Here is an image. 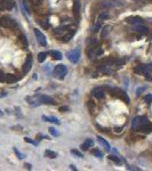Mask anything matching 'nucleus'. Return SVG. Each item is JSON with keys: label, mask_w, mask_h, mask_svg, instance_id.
Wrapping results in <instances>:
<instances>
[{"label": "nucleus", "mask_w": 152, "mask_h": 171, "mask_svg": "<svg viewBox=\"0 0 152 171\" xmlns=\"http://www.w3.org/2000/svg\"><path fill=\"white\" fill-rule=\"evenodd\" d=\"M131 129L134 131H142V132H151L152 124L145 116H136L131 121Z\"/></svg>", "instance_id": "1"}, {"label": "nucleus", "mask_w": 152, "mask_h": 171, "mask_svg": "<svg viewBox=\"0 0 152 171\" xmlns=\"http://www.w3.org/2000/svg\"><path fill=\"white\" fill-rule=\"evenodd\" d=\"M135 73H140V74L145 75L146 79L151 80L152 79V64H148V65H140L136 68H134Z\"/></svg>", "instance_id": "2"}, {"label": "nucleus", "mask_w": 152, "mask_h": 171, "mask_svg": "<svg viewBox=\"0 0 152 171\" xmlns=\"http://www.w3.org/2000/svg\"><path fill=\"white\" fill-rule=\"evenodd\" d=\"M68 73V68L65 65L63 64H59V65H56L55 68H54V71H53V75H54V78H56V79H63L65 75Z\"/></svg>", "instance_id": "3"}, {"label": "nucleus", "mask_w": 152, "mask_h": 171, "mask_svg": "<svg viewBox=\"0 0 152 171\" xmlns=\"http://www.w3.org/2000/svg\"><path fill=\"white\" fill-rule=\"evenodd\" d=\"M87 54H88L89 58H95V57H98L103 54V49L98 45L89 46V49L87 50Z\"/></svg>", "instance_id": "4"}, {"label": "nucleus", "mask_w": 152, "mask_h": 171, "mask_svg": "<svg viewBox=\"0 0 152 171\" xmlns=\"http://www.w3.org/2000/svg\"><path fill=\"white\" fill-rule=\"evenodd\" d=\"M0 24H1V26L7 28V29H14L15 26H16L15 20H13V18L9 17V16H2V17L0 18Z\"/></svg>", "instance_id": "5"}, {"label": "nucleus", "mask_w": 152, "mask_h": 171, "mask_svg": "<svg viewBox=\"0 0 152 171\" xmlns=\"http://www.w3.org/2000/svg\"><path fill=\"white\" fill-rule=\"evenodd\" d=\"M68 58L71 63H78V60L80 58V49L79 48H74L72 50L68 52Z\"/></svg>", "instance_id": "6"}, {"label": "nucleus", "mask_w": 152, "mask_h": 171, "mask_svg": "<svg viewBox=\"0 0 152 171\" xmlns=\"http://www.w3.org/2000/svg\"><path fill=\"white\" fill-rule=\"evenodd\" d=\"M92 94H93V96L95 98H97V99H102V98H104L105 96V89L103 88V87H95L94 89L92 90Z\"/></svg>", "instance_id": "7"}, {"label": "nucleus", "mask_w": 152, "mask_h": 171, "mask_svg": "<svg viewBox=\"0 0 152 171\" xmlns=\"http://www.w3.org/2000/svg\"><path fill=\"white\" fill-rule=\"evenodd\" d=\"M38 98V100H39V103H43V104H47V105H55V100L51 98V97L47 96V95H38L37 96Z\"/></svg>", "instance_id": "8"}, {"label": "nucleus", "mask_w": 152, "mask_h": 171, "mask_svg": "<svg viewBox=\"0 0 152 171\" xmlns=\"http://www.w3.org/2000/svg\"><path fill=\"white\" fill-rule=\"evenodd\" d=\"M35 34H36L37 41L39 42V45L47 46V40H46V37H45V34H43V32H41V31H39L38 29H36V30H35Z\"/></svg>", "instance_id": "9"}, {"label": "nucleus", "mask_w": 152, "mask_h": 171, "mask_svg": "<svg viewBox=\"0 0 152 171\" xmlns=\"http://www.w3.org/2000/svg\"><path fill=\"white\" fill-rule=\"evenodd\" d=\"M126 22L133 24V25H141V24H144V20L138 16H130V17L126 18Z\"/></svg>", "instance_id": "10"}, {"label": "nucleus", "mask_w": 152, "mask_h": 171, "mask_svg": "<svg viewBox=\"0 0 152 171\" xmlns=\"http://www.w3.org/2000/svg\"><path fill=\"white\" fill-rule=\"evenodd\" d=\"M31 66H32V56H31V55H28V58H26L24 65H23V73L26 74L30 70H31Z\"/></svg>", "instance_id": "11"}, {"label": "nucleus", "mask_w": 152, "mask_h": 171, "mask_svg": "<svg viewBox=\"0 0 152 171\" xmlns=\"http://www.w3.org/2000/svg\"><path fill=\"white\" fill-rule=\"evenodd\" d=\"M69 30H70V25H66V26H62V28H59V29H56L54 32H55V34H57L59 38H63Z\"/></svg>", "instance_id": "12"}, {"label": "nucleus", "mask_w": 152, "mask_h": 171, "mask_svg": "<svg viewBox=\"0 0 152 171\" xmlns=\"http://www.w3.org/2000/svg\"><path fill=\"white\" fill-rule=\"evenodd\" d=\"M0 6H1V8H4V9L9 10V9H13V8H14L15 4L12 0H2V1L0 2Z\"/></svg>", "instance_id": "13"}, {"label": "nucleus", "mask_w": 152, "mask_h": 171, "mask_svg": "<svg viewBox=\"0 0 152 171\" xmlns=\"http://www.w3.org/2000/svg\"><path fill=\"white\" fill-rule=\"evenodd\" d=\"M73 15L74 17L78 20L80 16V1L79 0H74V4H73Z\"/></svg>", "instance_id": "14"}, {"label": "nucleus", "mask_w": 152, "mask_h": 171, "mask_svg": "<svg viewBox=\"0 0 152 171\" xmlns=\"http://www.w3.org/2000/svg\"><path fill=\"white\" fill-rule=\"evenodd\" d=\"M134 31L140 32L141 34H148L150 30H149V28H146L143 24H141V25H134Z\"/></svg>", "instance_id": "15"}, {"label": "nucleus", "mask_w": 152, "mask_h": 171, "mask_svg": "<svg viewBox=\"0 0 152 171\" xmlns=\"http://www.w3.org/2000/svg\"><path fill=\"white\" fill-rule=\"evenodd\" d=\"M97 141H98V143L101 144V145H102V146H103V147H104V149H105L106 152H110V151H111V147H110V144H109L108 141L105 140V139H104L103 137H101V136H98V137H97Z\"/></svg>", "instance_id": "16"}, {"label": "nucleus", "mask_w": 152, "mask_h": 171, "mask_svg": "<svg viewBox=\"0 0 152 171\" xmlns=\"http://www.w3.org/2000/svg\"><path fill=\"white\" fill-rule=\"evenodd\" d=\"M74 33H76V30H74V29H70V30L66 32V34H65L64 37L62 38V40H63L64 42L69 41V40H70V39H71L73 36H74Z\"/></svg>", "instance_id": "17"}, {"label": "nucleus", "mask_w": 152, "mask_h": 171, "mask_svg": "<svg viewBox=\"0 0 152 171\" xmlns=\"http://www.w3.org/2000/svg\"><path fill=\"white\" fill-rule=\"evenodd\" d=\"M93 145H94V141L92 140V139H86L85 143L81 145V149H82V151H87L88 148H90Z\"/></svg>", "instance_id": "18"}, {"label": "nucleus", "mask_w": 152, "mask_h": 171, "mask_svg": "<svg viewBox=\"0 0 152 171\" xmlns=\"http://www.w3.org/2000/svg\"><path fill=\"white\" fill-rule=\"evenodd\" d=\"M43 120H45L46 122H51V123H55V124H59V121H58V119L55 118V116H46V115H43Z\"/></svg>", "instance_id": "19"}, {"label": "nucleus", "mask_w": 152, "mask_h": 171, "mask_svg": "<svg viewBox=\"0 0 152 171\" xmlns=\"http://www.w3.org/2000/svg\"><path fill=\"white\" fill-rule=\"evenodd\" d=\"M51 57H54V60H62V58H63V55H62V52H57V50H51Z\"/></svg>", "instance_id": "20"}, {"label": "nucleus", "mask_w": 152, "mask_h": 171, "mask_svg": "<svg viewBox=\"0 0 152 171\" xmlns=\"http://www.w3.org/2000/svg\"><path fill=\"white\" fill-rule=\"evenodd\" d=\"M5 81L7 83H14V82L17 81V76H15L14 74H6Z\"/></svg>", "instance_id": "21"}, {"label": "nucleus", "mask_w": 152, "mask_h": 171, "mask_svg": "<svg viewBox=\"0 0 152 171\" xmlns=\"http://www.w3.org/2000/svg\"><path fill=\"white\" fill-rule=\"evenodd\" d=\"M45 156L48 157V159H55V157H57V153L54 152V151H51V149H46Z\"/></svg>", "instance_id": "22"}, {"label": "nucleus", "mask_w": 152, "mask_h": 171, "mask_svg": "<svg viewBox=\"0 0 152 171\" xmlns=\"http://www.w3.org/2000/svg\"><path fill=\"white\" fill-rule=\"evenodd\" d=\"M30 2H31V5L36 9H38V8H40L43 6V0H30Z\"/></svg>", "instance_id": "23"}, {"label": "nucleus", "mask_w": 152, "mask_h": 171, "mask_svg": "<svg viewBox=\"0 0 152 171\" xmlns=\"http://www.w3.org/2000/svg\"><path fill=\"white\" fill-rule=\"evenodd\" d=\"M46 57H47V52H40V54L38 55V60H39L40 63H43V62H45Z\"/></svg>", "instance_id": "24"}, {"label": "nucleus", "mask_w": 152, "mask_h": 171, "mask_svg": "<svg viewBox=\"0 0 152 171\" xmlns=\"http://www.w3.org/2000/svg\"><path fill=\"white\" fill-rule=\"evenodd\" d=\"M22 7L24 9V12H25L28 15H30V9H29V7H28V4H26L25 0H22Z\"/></svg>", "instance_id": "25"}, {"label": "nucleus", "mask_w": 152, "mask_h": 171, "mask_svg": "<svg viewBox=\"0 0 152 171\" xmlns=\"http://www.w3.org/2000/svg\"><path fill=\"white\" fill-rule=\"evenodd\" d=\"M87 106L89 107V110H90V113H94L95 104L93 103V100H88V103H87Z\"/></svg>", "instance_id": "26"}, {"label": "nucleus", "mask_w": 152, "mask_h": 171, "mask_svg": "<svg viewBox=\"0 0 152 171\" xmlns=\"http://www.w3.org/2000/svg\"><path fill=\"white\" fill-rule=\"evenodd\" d=\"M109 32H110V26H104V28H103V31H102L101 37L104 38L105 36H106V34H108Z\"/></svg>", "instance_id": "27"}, {"label": "nucleus", "mask_w": 152, "mask_h": 171, "mask_svg": "<svg viewBox=\"0 0 152 171\" xmlns=\"http://www.w3.org/2000/svg\"><path fill=\"white\" fill-rule=\"evenodd\" d=\"M109 159L111 160V161H113V162H116L117 164H120V160H119V157H117V156H115V155H110L109 156Z\"/></svg>", "instance_id": "28"}, {"label": "nucleus", "mask_w": 152, "mask_h": 171, "mask_svg": "<svg viewBox=\"0 0 152 171\" xmlns=\"http://www.w3.org/2000/svg\"><path fill=\"white\" fill-rule=\"evenodd\" d=\"M101 24H102V20H100V18H98V21L96 22V24H95V26H94V31H95V32L100 30V28H101Z\"/></svg>", "instance_id": "29"}, {"label": "nucleus", "mask_w": 152, "mask_h": 171, "mask_svg": "<svg viewBox=\"0 0 152 171\" xmlns=\"http://www.w3.org/2000/svg\"><path fill=\"white\" fill-rule=\"evenodd\" d=\"M145 89H146V87H140L137 90H136V96H141L142 95V92H144Z\"/></svg>", "instance_id": "30"}, {"label": "nucleus", "mask_w": 152, "mask_h": 171, "mask_svg": "<svg viewBox=\"0 0 152 171\" xmlns=\"http://www.w3.org/2000/svg\"><path fill=\"white\" fill-rule=\"evenodd\" d=\"M48 130H49V132H51V136H55V137L59 136V134H58L57 131H56V129H55V128H49Z\"/></svg>", "instance_id": "31"}, {"label": "nucleus", "mask_w": 152, "mask_h": 171, "mask_svg": "<svg viewBox=\"0 0 152 171\" xmlns=\"http://www.w3.org/2000/svg\"><path fill=\"white\" fill-rule=\"evenodd\" d=\"M92 153H93L95 156H98V157H102V156H103V153H102L101 151H98V149H93Z\"/></svg>", "instance_id": "32"}, {"label": "nucleus", "mask_w": 152, "mask_h": 171, "mask_svg": "<svg viewBox=\"0 0 152 171\" xmlns=\"http://www.w3.org/2000/svg\"><path fill=\"white\" fill-rule=\"evenodd\" d=\"M20 40H21L22 42H23V45L25 46V47L28 46V41H26V38H25V36L21 34V36H20Z\"/></svg>", "instance_id": "33"}, {"label": "nucleus", "mask_w": 152, "mask_h": 171, "mask_svg": "<svg viewBox=\"0 0 152 171\" xmlns=\"http://www.w3.org/2000/svg\"><path fill=\"white\" fill-rule=\"evenodd\" d=\"M98 18H100V20H105V18H109V13H108V12H104V13H102Z\"/></svg>", "instance_id": "34"}, {"label": "nucleus", "mask_w": 152, "mask_h": 171, "mask_svg": "<svg viewBox=\"0 0 152 171\" xmlns=\"http://www.w3.org/2000/svg\"><path fill=\"white\" fill-rule=\"evenodd\" d=\"M144 100L146 102V103H152V95H146V96L144 97Z\"/></svg>", "instance_id": "35"}, {"label": "nucleus", "mask_w": 152, "mask_h": 171, "mask_svg": "<svg viewBox=\"0 0 152 171\" xmlns=\"http://www.w3.org/2000/svg\"><path fill=\"white\" fill-rule=\"evenodd\" d=\"M71 153H72V154H74V155L79 156V157H82V154L80 153L79 151H77V149H72V151H71Z\"/></svg>", "instance_id": "36"}, {"label": "nucleus", "mask_w": 152, "mask_h": 171, "mask_svg": "<svg viewBox=\"0 0 152 171\" xmlns=\"http://www.w3.org/2000/svg\"><path fill=\"white\" fill-rule=\"evenodd\" d=\"M39 24L43 26V29H48V23H47V21H43V22H39Z\"/></svg>", "instance_id": "37"}, {"label": "nucleus", "mask_w": 152, "mask_h": 171, "mask_svg": "<svg viewBox=\"0 0 152 171\" xmlns=\"http://www.w3.org/2000/svg\"><path fill=\"white\" fill-rule=\"evenodd\" d=\"M24 140L26 141V143H30V144H33V145H38V143H37V141H35V140H31V139H30V138H28V137H26V138H24Z\"/></svg>", "instance_id": "38"}, {"label": "nucleus", "mask_w": 152, "mask_h": 171, "mask_svg": "<svg viewBox=\"0 0 152 171\" xmlns=\"http://www.w3.org/2000/svg\"><path fill=\"white\" fill-rule=\"evenodd\" d=\"M5 78H6V74H5L2 71H0V82L5 81Z\"/></svg>", "instance_id": "39"}, {"label": "nucleus", "mask_w": 152, "mask_h": 171, "mask_svg": "<svg viewBox=\"0 0 152 171\" xmlns=\"http://www.w3.org/2000/svg\"><path fill=\"white\" fill-rule=\"evenodd\" d=\"M69 110H70V108H69L68 106H61V107H59V112H69Z\"/></svg>", "instance_id": "40"}, {"label": "nucleus", "mask_w": 152, "mask_h": 171, "mask_svg": "<svg viewBox=\"0 0 152 171\" xmlns=\"http://www.w3.org/2000/svg\"><path fill=\"white\" fill-rule=\"evenodd\" d=\"M14 152L16 153V155L18 156V159H23V157H24V155H23V154H21V153L17 151V148H14Z\"/></svg>", "instance_id": "41"}, {"label": "nucleus", "mask_w": 152, "mask_h": 171, "mask_svg": "<svg viewBox=\"0 0 152 171\" xmlns=\"http://www.w3.org/2000/svg\"><path fill=\"white\" fill-rule=\"evenodd\" d=\"M70 168H71L72 170H76V168H74V165H70Z\"/></svg>", "instance_id": "42"}, {"label": "nucleus", "mask_w": 152, "mask_h": 171, "mask_svg": "<svg viewBox=\"0 0 152 171\" xmlns=\"http://www.w3.org/2000/svg\"><path fill=\"white\" fill-rule=\"evenodd\" d=\"M1 115H2V112L0 111V116H1Z\"/></svg>", "instance_id": "43"}, {"label": "nucleus", "mask_w": 152, "mask_h": 171, "mask_svg": "<svg viewBox=\"0 0 152 171\" xmlns=\"http://www.w3.org/2000/svg\"><path fill=\"white\" fill-rule=\"evenodd\" d=\"M151 22H152V21H151Z\"/></svg>", "instance_id": "44"}]
</instances>
